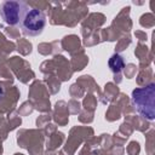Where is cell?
I'll return each mask as SVG.
<instances>
[{
	"instance_id": "cell-1",
	"label": "cell",
	"mask_w": 155,
	"mask_h": 155,
	"mask_svg": "<svg viewBox=\"0 0 155 155\" xmlns=\"http://www.w3.org/2000/svg\"><path fill=\"white\" fill-rule=\"evenodd\" d=\"M154 97H155L154 84H150L145 87L136 88L132 92V103L134 108L142 116L147 117L148 120H154L155 117Z\"/></svg>"
},
{
	"instance_id": "cell-2",
	"label": "cell",
	"mask_w": 155,
	"mask_h": 155,
	"mask_svg": "<svg viewBox=\"0 0 155 155\" xmlns=\"http://www.w3.org/2000/svg\"><path fill=\"white\" fill-rule=\"evenodd\" d=\"M46 25V16L39 8H29L24 12L21 21V29L25 35L35 36L42 33Z\"/></svg>"
},
{
	"instance_id": "cell-3",
	"label": "cell",
	"mask_w": 155,
	"mask_h": 155,
	"mask_svg": "<svg viewBox=\"0 0 155 155\" xmlns=\"http://www.w3.org/2000/svg\"><path fill=\"white\" fill-rule=\"evenodd\" d=\"M28 6L22 1L7 0L0 5V16L8 25H19Z\"/></svg>"
},
{
	"instance_id": "cell-4",
	"label": "cell",
	"mask_w": 155,
	"mask_h": 155,
	"mask_svg": "<svg viewBox=\"0 0 155 155\" xmlns=\"http://www.w3.org/2000/svg\"><path fill=\"white\" fill-rule=\"evenodd\" d=\"M125 65V62L120 54H113L109 59V68L113 73H120Z\"/></svg>"
},
{
	"instance_id": "cell-5",
	"label": "cell",
	"mask_w": 155,
	"mask_h": 155,
	"mask_svg": "<svg viewBox=\"0 0 155 155\" xmlns=\"http://www.w3.org/2000/svg\"><path fill=\"white\" fill-rule=\"evenodd\" d=\"M2 97H4V91H2V88L0 87V101L2 99Z\"/></svg>"
}]
</instances>
